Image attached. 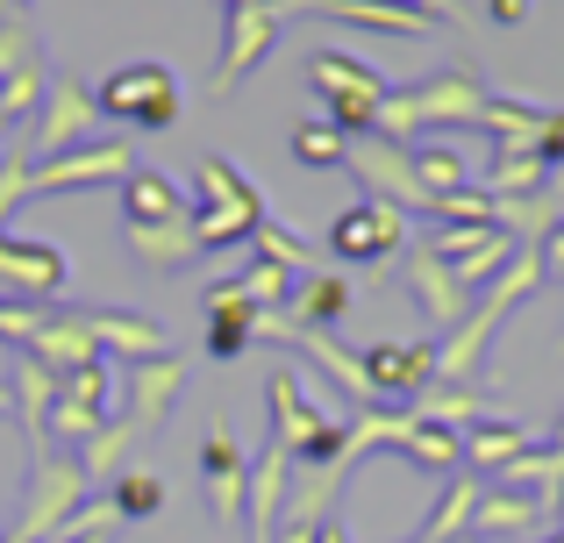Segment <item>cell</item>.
Instances as JSON below:
<instances>
[{
    "mask_svg": "<svg viewBox=\"0 0 564 543\" xmlns=\"http://www.w3.org/2000/svg\"><path fill=\"white\" fill-rule=\"evenodd\" d=\"M536 251H543V272H557V279H564V215H557V229L536 243Z\"/></svg>",
    "mask_w": 564,
    "mask_h": 543,
    "instance_id": "cell-42",
    "label": "cell"
},
{
    "mask_svg": "<svg viewBox=\"0 0 564 543\" xmlns=\"http://www.w3.org/2000/svg\"><path fill=\"white\" fill-rule=\"evenodd\" d=\"M543 522H551V501L543 493H514V487H500V493H479V515H471V530H479V543H522V536H536Z\"/></svg>",
    "mask_w": 564,
    "mask_h": 543,
    "instance_id": "cell-16",
    "label": "cell"
},
{
    "mask_svg": "<svg viewBox=\"0 0 564 543\" xmlns=\"http://www.w3.org/2000/svg\"><path fill=\"white\" fill-rule=\"evenodd\" d=\"M122 372H129V422H137V430L165 422V408L180 401V387H186V365L180 358H143V365H122Z\"/></svg>",
    "mask_w": 564,
    "mask_h": 543,
    "instance_id": "cell-18",
    "label": "cell"
},
{
    "mask_svg": "<svg viewBox=\"0 0 564 543\" xmlns=\"http://www.w3.org/2000/svg\"><path fill=\"white\" fill-rule=\"evenodd\" d=\"M22 65H36V43H29L22 14H14V22H0V79H8V72H22Z\"/></svg>",
    "mask_w": 564,
    "mask_h": 543,
    "instance_id": "cell-40",
    "label": "cell"
},
{
    "mask_svg": "<svg viewBox=\"0 0 564 543\" xmlns=\"http://www.w3.org/2000/svg\"><path fill=\"white\" fill-rule=\"evenodd\" d=\"M529 444H536V436L514 430V422H471V430H465V458L479 465V473H508Z\"/></svg>",
    "mask_w": 564,
    "mask_h": 543,
    "instance_id": "cell-30",
    "label": "cell"
},
{
    "mask_svg": "<svg viewBox=\"0 0 564 543\" xmlns=\"http://www.w3.org/2000/svg\"><path fill=\"white\" fill-rule=\"evenodd\" d=\"M193 194H200L193 200V237H200V251H229V243L258 237L264 194L229 165V158H200V165H193Z\"/></svg>",
    "mask_w": 564,
    "mask_h": 543,
    "instance_id": "cell-3",
    "label": "cell"
},
{
    "mask_svg": "<svg viewBox=\"0 0 564 543\" xmlns=\"http://www.w3.org/2000/svg\"><path fill=\"white\" fill-rule=\"evenodd\" d=\"M115 387H122V365H108V358L57 372V401L86 408V415H100V422H108V408H115Z\"/></svg>",
    "mask_w": 564,
    "mask_h": 543,
    "instance_id": "cell-28",
    "label": "cell"
},
{
    "mask_svg": "<svg viewBox=\"0 0 564 543\" xmlns=\"http://www.w3.org/2000/svg\"><path fill=\"white\" fill-rule=\"evenodd\" d=\"M86 322H94V350L108 365H143V358H165V329L143 315H129V307H115V315H100V307H86Z\"/></svg>",
    "mask_w": 564,
    "mask_h": 543,
    "instance_id": "cell-15",
    "label": "cell"
},
{
    "mask_svg": "<svg viewBox=\"0 0 564 543\" xmlns=\"http://www.w3.org/2000/svg\"><path fill=\"white\" fill-rule=\"evenodd\" d=\"M272 8H279V14H301V8H315V0H272Z\"/></svg>",
    "mask_w": 564,
    "mask_h": 543,
    "instance_id": "cell-44",
    "label": "cell"
},
{
    "mask_svg": "<svg viewBox=\"0 0 564 543\" xmlns=\"http://www.w3.org/2000/svg\"><path fill=\"white\" fill-rule=\"evenodd\" d=\"M122 208H129V222H186V215H193V200H186L180 186L165 180V172L129 165V180H122Z\"/></svg>",
    "mask_w": 564,
    "mask_h": 543,
    "instance_id": "cell-21",
    "label": "cell"
},
{
    "mask_svg": "<svg viewBox=\"0 0 564 543\" xmlns=\"http://www.w3.org/2000/svg\"><path fill=\"white\" fill-rule=\"evenodd\" d=\"M479 479H451L443 487V501L429 508V522L414 530V543H465V530H471V515H479Z\"/></svg>",
    "mask_w": 564,
    "mask_h": 543,
    "instance_id": "cell-26",
    "label": "cell"
},
{
    "mask_svg": "<svg viewBox=\"0 0 564 543\" xmlns=\"http://www.w3.org/2000/svg\"><path fill=\"white\" fill-rule=\"evenodd\" d=\"M344 165L358 172L365 186H379V194L393 200V208H414V215H436V194H429V186L414 180V165H408V143H386V137H350Z\"/></svg>",
    "mask_w": 564,
    "mask_h": 543,
    "instance_id": "cell-9",
    "label": "cell"
},
{
    "mask_svg": "<svg viewBox=\"0 0 564 543\" xmlns=\"http://www.w3.org/2000/svg\"><path fill=\"white\" fill-rule=\"evenodd\" d=\"M486 100H494V94H486V86L471 79V72H436V79L393 86V94L379 100L372 137H386V143H414L429 122H479Z\"/></svg>",
    "mask_w": 564,
    "mask_h": 543,
    "instance_id": "cell-1",
    "label": "cell"
},
{
    "mask_svg": "<svg viewBox=\"0 0 564 543\" xmlns=\"http://www.w3.org/2000/svg\"><path fill=\"white\" fill-rule=\"evenodd\" d=\"M344 151H350V137L344 129H329V122H301L293 129V158H301V165H344Z\"/></svg>",
    "mask_w": 564,
    "mask_h": 543,
    "instance_id": "cell-35",
    "label": "cell"
},
{
    "mask_svg": "<svg viewBox=\"0 0 564 543\" xmlns=\"http://www.w3.org/2000/svg\"><path fill=\"white\" fill-rule=\"evenodd\" d=\"M365 379H372V401H414L422 387H436V344H372L358 350Z\"/></svg>",
    "mask_w": 564,
    "mask_h": 543,
    "instance_id": "cell-11",
    "label": "cell"
},
{
    "mask_svg": "<svg viewBox=\"0 0 564 543\" xmlns=\"http://www.w3.org/2000/svg\"><path fill=\"white\" fill-rule=\"evenodd\" d=\"M329 251L350 258V265H386V258L400 251V208H386V200H358V208H344L329 222Z\"/></svg>",
    "mask_w": 564,
    "mask_h": 543,
    "instance_id": "cell-12",
    "label": "cell"
},
{
    "mask_svg": "<svg viewBox=\"0 0 564 543\" xmlns=\"http://www.w3.org/2000/svg\"><path fill=\"white\" fill-rule=\"evenodd\" d=\"M108 508H115L122 522H151L158 508H165V479L143 473V465H122V473L108 479Z\"/></svg>",
    "mask_w": 564,
    "mask_h": 543,
    "instance_id": "cell-31",
    "label": "cell"
},
{
    "mask_svg": "<svg viewBox=\"0 0 564 543\" xmlns=\"http://www.w3.org/2000/svg\"><path fill=\"white\" fill-rule=\"evenodd\" d=\"M408 165H414V180L429 186V194H465V158L451 151V143H436V137H414L408 143Z\"/></svg>",
    "mask_w": 564,
    "mask_h": 543,
    "instance_id": "cell-32",
    "label": "cell"
},
{
    "mask_svg": "<svg viewBox=\"0 0 564 543\" xmlns=\"http://www.w3.org/2000/svg\"><path fill=\"white\" fill-rule=\"evenodd\" d=\"M122 237H129V251H137L143 265H158V272H180V265H193V258H207L200 237H193V215L186 222H129Z\"/></svg>",
    "mask_w": 564,
    "mask_h": 543,
    "instance_id": "cell-20",
    "label": "cell"
},
{
    "mask_svg": "<svg viewBox=\"0 0 564 543\" xmlns=\"http://www.w3.org/2000/svg\"><path fill=\"white\" fill-rule=\"evenodd\" d=\"M65 251L57 243H22V237H0V286L14 293H36V301H51V293H65Z\"/></svg>",
    "mask_w": 564,
    "mask_h": 543,
    "instance_id": "cell-13",
    "label": "cell"
},
{
    "mask_svg": "<svg viewBox=\"0 0 564 543\" xmlns=\"http://www.w3.org/2000/svg\"><path fill=\"white\" fill-rule=\"evenodd\" d=\"M129 165H137V151H129L122 137H100V143H79V151L65 158H43V165H29V194H86V186H108V180H129Z\"/></svg>",
    "mask_w": 564,
    "mask_h": 543,
    "instance_id": "cell-8",
    "label": "cell"
},
{
    "mask_svg": "<svg viewBox=\"0 0 564 543\" xmlns=\"http://www.w3.org/2000/svg\"><path fill=\"white\" fill-rule=\"evenodd\" d=\"M79 143H100V100L79 79L57 72V79H43V115H36V137L22 151H29V165H43V158L79 151Z\"/></svg>",
    "mask_w": 564,
    "mask_h": 543,
    "instance_id": "cell-6",
    "label": "cell"
},
{
    "mask_svg": "<svg viewBox=\"0 0 564 543\" xmlns=\"http://www.w3.org/2000/svg\"><path fill=\"white\" fill-rule=\"evenodd\" d=\"M236 286H243V301H250V307H264V315H272V307L293 293V272H286V265H272V258H258V265L236 279Z\"/></svg>",
    "mask_w": 564,
    "mask_h": 543,
    "instance_id": "cell-36",
    "label": "cell"
},
{
    "mask_svg": "<svg viewBox=\"0 0 564 543\" xmlns=\"http://www.w3.org/2000/svg\"><path fill=\"white\" fill-rule=\"evenodd\" d=\"M279 29H286V14H279V8H229L221 57H215V94H236V86L250 79V65L279 43Z\"/></svg>",
    "mask_w": 564,
    "mask_h": 543,
    "instance_id": "cell-10",
    "label": "cell"
},
{
    "mask_svg": "<svg viewBox=\"0 0 564 543\" xmlns=\"http://www.w3.org/2000/svg\"><path fill=\"white\" fill-rule=\"evenodd\" d=\"M344 315H350V279H336V272H307V279H301V293H293V322H301V329H336Z\"/></svg>",
    "mask_w": 564,
    "mask_h": 543,
    "instance_id": "cell-27",
    "label": "cell"
},
{
    "mask_svg": "<svg viewBox=\"0 0 564 543\" xmlns=\"http://www.w3.org/2000/svg\"><path fill=\"white\" fill-rule=\"evenodd\" d=\"M264 415H272V444L279 450L322 465V473H344V436H350V422L322 415V408L301 393L293 365H272V379H264Z\"/></svg>",
    "mask_w": 564,
    "mask_h": 543,
    "instance_id": "cell-2",
    "label": "cell"
},
{
    "mask_svg": "<svg viewBox=\"0 0 564 543\" xmlns=\"http://www.w3.org/2000/svg\"><path fill=\"white\" fill-rule=\"evenodd\" d=\"M100 115H115V122H137V129H165L180 122V79H172V65H122L115 79H100Z\"/></svg>",
    "mask_w": 564,
    "mask_h": 543,
    "instance_id": "cell-7",
    "label": "cell"
},
{
    "mask_svg": "<svg viewBox=\"0 0 564 543\" xmlns=\"http://www.w3.org/2000/svg\"><path fill=\"white\" fill-rule=\"evenodd\" d=\"M14 408H22V430H29V450H43V415H51V401H57V372L51 365H36V358H22L14 365Z\"/></svg>",
    "mask_w": 564,
    "mask_h": 543,
    "instance_id": "cell-29",
    "label": "cell"
},
{
    "mask_svg": "<svg viewBox=\"0 0 564 543\" xmlns=\"http://www.w3.org/2000/svg\"><path fill=\"white\" fill-rule=\"evenodd\" d=\"M529 14H536V0H486V22L494 29H522Z\"/></svg>",
    "mask_w": 564,
    "mask_h": 543,
    "instance_id": "cell-41",
    "label": "cell"
},
{
    "mask_svg": "<svg viewBox=\"0 0 564 543\" xmlns=\"http://www.w3.org/2000/svg\"><path fill=\"white\" fill-rule=\"evenodd\" d=\"M221 8H272V0H221Z\"/></svg>",
    "mask_w": 564,
    "mask_h": 543,
    "instance_id": "cell-45",
    "label": "cell"
},
{
    "mask_svg": "<svg viewBox=\"0 0 564 543\" xmlns=\"http://www.w3.org/2000/svg\"><path fill=\"white\" fill-rule=\"evenodd\" d=\"M0 543H14V536H0Z\"/></svg>",
    "mask_w": 564,
    "mask_h": 543,
    "instance_id": "cell-48",
    "label": "cell"
},
{
    "mask_svg": "<svg viewBox=\"0 0 564 543\" xmlns=\"http://www.w3.org/2000/svg\"><path fill=\"white\" fill-rule=\"evenodd\" d=\"M400 450H408L422 473H436V479H443L457 458H465V436L443 430V422H422V415H414V430H408V444H400Z\"/></svg>",
    "mask_w": 564,
    "mask_h": 543,
    "instance_id": "cell-34",
    "label": "cell"
},
{
    "mask_svg": "<svg viewBox=\"0 0 564 543\" xmlns=\"http://www.w3.org/2000/svg\"><path fill=\"white\" fill-rule=\"evenodd\" d=\"M307 86L329 100V129H344V137H372L379 100L393 94L379 72H365L358 57H336V51H315V57H307Z\"/></svg>",
    "mask_w": 564,
    "mask_h": 543,
    "instance_id": "cell-4",
    "label": "cell"
},
{
    "mask_svg": "<svg viewBox=\"0 0 564 543\" xmlns=\"http://www.w3.org/2000/svg\"><path fill=\"white\" fill-rule=\"evenodd\" d=\"M43 100V65H22L0 79V122H14V115H29Z\"/></svg>",
    "mask_w": 564,
    "mask_h": 543,
    "instance_id": "cell-37",
    "label": "cell"
},
{
    "mask_svg": "<svg viewBox=\"0 0 564 543\" xmlns=\"http://www.w3.org/2000/svg\"><path fill=\"white\" fill-rule=\"evenodd\" d=\"M14 200H29V151H8V158H0V229H8Z\"/></svg>",
    "mask_w": 564,
    "mask_h": 543,
    "instance_id": "cell-39",
    "label": "cell"
},
{
    "mask_svg": "<svg viewBox=\"0 0 564 543\" xmlns=\"http://www.w3.org/2000/svg\"><path fill=\"white\" fill-rule=\"evenodd\" d=\"M315 14H329V22H358V29H372V36H429L422 14L393 8V0H315Z\"/></svg>",
    "mask_w": 564,
    "mask_h": 543,
    "instance_id": "cell-23",
    "label": "cell"
},
{
    "mask_svg": "<svg viewBox=\"0 0 564 543\" xmlns=\"http://www.w3.org/2000/svg\"><path fill=\"white\" fill-rule=\"evenodd\" d=\"M479 129H494L500 151H536L543 158V129H551V108H522V100H486Z\"/></svg>",
    "mask_w": 564,
    "mask_h": 543,
    "instance_id": "cell-24",
    "label": "cell"
},
{
    "mask_svg": "<svg viewBox=\"0 0 564 543\" xmlns=\"http://www.w3.org/2000/svg\"><path fill=\"white\" fill-rule=\"evenodd\" d=\"M258 315H264V307H250L236 279H215V286H207V350H215V358L250 350V344H258Z\"/></svg>",
    "mask_w": 564,
    "mask_h": 543,
    "instance_id": "cell-17",
    "label": "cell"
},
{
    "mask_svg": "<svg viewBox=\"0 0 564 543\" xmlns=\"http://www.w3.org/2000/svg\"><path fill=\"white\" fill-rule=\"evenodd\" d=\"M557 508H564V479H557Z\"/></svg>",
    "mask_w": 564,
    "mask_h": 543,
    "instance_id": "cell-47",
    "label": "cell"
},
{
    "mask_svg": "<svg viewBox=\"0 0 564 543\" xmlns=\"http://www.w3.org/2000/svg\"><path fill=\"white\" fill-rule=\"evenodd\" d=\"M551 180H557L551 158H536V151H500L494 172H486V200H543V186H551Z\"/></svg>",
    "mask_w": 564,
    "mask_h": 543,
    "instance_id": "cell-22",
    "label": "cell"
},
{
    "mask_svg": "<svg viewBox=\"0 0 564 543\" xmlns=\"http://www.w3.org/2000/svg\"><path fill=\"white\" fill-rule=\"evenodd\" d=\"M8 408H14V393H8V387H0V415H8Z\"/></svg>",
    "mask_w": 564,
    "mask_h": 543,
    "instance_id": "cell-46",
    "label": "cell"
},
{
    "mask_svg": "<svg viewBox=\"0 0 564 543\" xmlns=\"http://www.w3.org/2000/svg\"><path fill=\"white\" fill-rule=\"evenodd\" d=\"M200 479H207V508H215V522H236L243 515V487H250V465L243 450H236V436L215 422V436L200 444Z\"/></svg>",
    "mask_w": 564,
    "mask_h": 543,
    "instance_id": "cell-14",
    "label": "cell"
},
{
    "mask_svg": "<svg viewBox=\"0 0 564 543\" xmlns=\"http://www.w3.org/2000/svg\"><path fill=\"white\" fill-rule=\"evenodd\" d=\"M408 286H414V301H422L429 315L443 322V329H457V322H465V286H457V279L443 272L429 251H414V258H408Z\"/></svg>",
    "mask_w": 564,
    "mask_h": 543,
    "instance_id": "cell-25",
    "label": "cell"
},
{
    "mask_svg": "<svg viewBox=\"0 0 564 543\" xmlns=\"http://www.w3.org/2000/svg\"><path fill=\"white\" fill-rule=\"evenodd\" d=\"M543 158L564 165V115H551V129H543Z\"/></svg>",
    "mask_w": 564,
    "mask_h": 543,
    "instance_id": "cell-43",
    "label": "cell"
},
{
    "mask_svg": "<svg viewBox=\"0 0 564 543\" xmlns=\"http://www.w3.org/2000/svg\"><path fill=\"white\" fill-rule=\"evenodd\" d=\"M286 473H293V450H264L250 465V487H243V515H250V543H272V522L286 508Z\"/></svg>",
    "mask_w": 564,
    "mask_h": 543,
    "instance_id": "cell-19",
    "label": "cell"
},
{
    "mask_svg": "<svg viewBox=\"0 0 564 543\" xmlns=\"http://www.w3.org/2000/svg\"><path fill=\"white\" fill-rule=\"evenodd\" d=\"M79 508H86L79 458H51V450H36V465H29V508H22V522H14V543H51Z\"/></svg>",
    "mask_w": 564,
    "mask_h": 543,
    "instance_id": "cell-5",
    "label": "cell"
},
{
    "mask_svg": "<svg viewBox=\"0 0 564 543\" xmlns=\"http://www.w3.org/2000/svg\"><path fill=\"white\" fill-rule=\"evenodd\" d=\"M250 243H258V251H264V258H272V265H286V272H301V265H315V251H307V243H301V237H293V229H279V222H258V237H250Z\"/></svg>",
    "mask_w": 564,
    "mask_h": 543,
    "instance_id": "cell-38",
    "label": "cell"
},
{
    "mask_svg": "<svg viewBox=\"0 0 564 543\" xmlns=\"http://www.w3.org/2000/svg\"><path fill=\"white\" fill-rule=\"evenodd\" d=\"M137 436H143V430L122 415V422H108V430H100L94 444H79V473H86V487H94V479L108 487V479L122 473V458H129V444H137Z\"/></svg>",
    "mask_w": 564,
    "mask_h": 543,
    "instance_id": "cell-33",
    "label": "cell"
}]
</instances>
